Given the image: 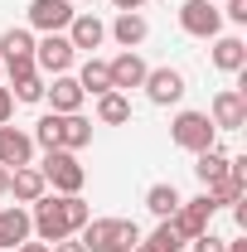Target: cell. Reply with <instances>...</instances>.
<instances>
[{
  "label": "cell",
  "mask_w": 247,
  "mask_h": 252,
  "mask_svg": "<svg viewBox=\"0 0 247 252\" xmlns=\"http://www.w3.org/2000/svg\"><path fill=\"white\" fill-rule=\"evenodd\" d=\"M73 238H78L88 252H131L136 243H141V228H136L131 219H88Z\"/></svg>",
  "instance_id": "obj_1"
},
{
  "label": "cell",
  "mask_w": 247,
  "mask_h": 252,
  "mask_svg": "<svg viewBox=\"0 0 247 252\" xmlns=\"http://www.w3.org/2000/svg\"><path fill=\"white\" fill-rule=\"evenodd\" d=\"M39 175H44V185L54 189V194H83V185H88V170L78 165L73 151H44Z\"/></svg>",
  "instance_id": "obj_2"
},
{
  "label": "cell",
  "mask_w": 247,
  "mask_h": 252,
  "mask_svg": "<svg viewBox=\"0 0 247 252\" xmlns=\"http://www.w3.org/2000/svg\"><path fill=\"white\" fill-rule=\"evenodd\" d=\"M170 141H175L180 151H189V156H199V151L218 146V131H214V122H209V112H175Z\"/></svg>",
  "instance_id": "obj_3"
},
{
  "label": "cell",
  "mask_w": 247,
  "mask_h": 252,
  "mask_svg": "<svg viewBox=\"0 0 247 252\" xmlns=\"http://www.w3.org/2000/svg\"><path fill=\"white\" fill-rule=\"evenodd\" d=\"M0 68H5L10 78H25V73H34V30H25V25H10V30L0 34Z\"/></svg>",
  "instance_id": "obj_4"
},
{
  "label": "cell",
  "mask_w": 247,
  "mask_h": 252,
  "mask_svg": "<svg viewBox=\"0 0 247 252\" xmlns=\"http://www.w3.org/2000/svg\"><path fill=\"white\" fill-rule=\"evenodd\" d=\"M73 59H78V49L68 44V34H39V39H34V68H39L44 78L68 73Z\"/></svg>",
  "instance_id": "obj_5"
},
{
  "label": "cell",
  "mask_w": 247,
  "mask_h": 252,
  "mask_svg": "<svg viewBox=\"0 0 247 252\" xmlns=\"http://www.w3.org/2000/svg\"><path fill=\"white\" fill-rule=\"evenodd\" d=\"M30 228L39 243H63V238H73L68 233V223H63V209H59V194H44V199H34L30 204Z\"/></svg>",
  "instance_id": "obj_6"
},
{
  "label": "cell",
  "mask_w": 247,
  "mask_h": 252,
  "mask_svg": "<svg viewBox=\"0 0 247 252\" xmlns=\"http://www.w3.org/2000/svg\"><path fill=\"white\" fill-rule=\"evenodd\" d=\"M180 30L189 39H218L223 34V10L214 0H185L180 5Z\"/></svg>",
  "instance_id": "obj_7"
},
{
  "label": "cell",
  "mask_w": 247,
  "mask_h": 252,
  "mask_svg": "<svg viewBox=\"0 0 247 252\" xmlns=\"http://www.w3.org/2000/svg\"><path fill=\"white\" fill-rule=\"evenodd\" d=\"M209 122H214V131H243V126H247V97L238 93V88L214 93V102H209Z\"/></svg>",
  "instance_id": "obj_8"
},
{
  "label": "cell",
  "mask_w": 247,
  "mask_h": 252,
  "mask_svg": "<svg viewBox=\"0 0 247 252\" xmlns=\"http://www.w3.org/2000/svg\"><path fill=\"white\" fill-rule=\"evenodd\" d=\"M73 0H30V30L34 34H63L73 25Z\"/></svg>",
  "instance_id": "obj_9"
},
{
  "label": "cell",
  "mask_w": 247,
  "mask_h": 252,
  "mask_svg": "<svg viewBox=\"0 0 247 252\" xmlns=\"http://www.w3.org/2000/svg\"><path fill=\"white\" fill-rule=\"evenodd\" d=\"M141 88H146V97H151L155 107H175V102H185V93H189L180 68H151Z\"/></svg>",
  "instance_id": "obj_10"
},
{
  "label": "cell",
  "mask_w": 247,
  "mask_h": 252,
  "mask_svg": "<svg viewBox=\"0 0 247 252\" xmlns=\"http://www.w3.org/2000/svg\"><path fill=\"white\" fill-rule=\"evenodd\" d=\"M214 204H209V194H199V199H185V204H180V209H175V228H180V233H185V243L189 238H199V233H209V223H214Z\"/></svg>",
  "instance_id": "obj_11"
},
{
  "label": "cell",
  "mask_w": 247,
  "mask_h": 252,
  "mask_svg": "<svg viewBox=\"0 0 247 252\" xmlns=\"http://www.w3.org/2000/svg\"><path fill=\"white\" fill-rule=\"evenodd\" d=\"M107 73H112V93H131V88H141V83H146V73H151V68H146V59H141L136 49H122L117 59L107 63Z\"/></svg>",
  "instance_id": "obj_12"
},
{
  "label": "cell",
  "mask_w": 247,
  "mask_h": 252,
  "mask_svg": "<svg viewBox=\"0 0 247 252\" xmlns=\"http://www.w3.org/2000/svg\"><path fill=\"white\" fill-rule=\"evenodd\" d=\"M107 34H112L122 49H141V44L151 39V20H146L141 10H117V20L107 25Z\"/></svg>",
  "instance_id": "obj_13"
},
{
  "label": "cell",
  "mask_w": 247,
  "mask_h": 252,
  "mask_svg": "<svg viewBox=\"0 0 247 252\" xmlns=\"http://www.w3.org/2000/svg\"><path fill=\"white\" fill-rule=\"evenodd\" d=\"M44 102L59 112V117H68V112H83V102H88V93L78 88V78H68V73H59V78H49V88H44Z\"/></svg>",
  "instance_id": "obj_14"
},
{
  "label": "cell",
  "mask_w": 247,
  "mask_h": 252,
  "mask_svg": "<svg viewBox=\"0 0 247 252\" xmlns=\"http://www.w3.org/2000/svg\"><path fill=\"white\" fill-rule=\"evenodd\" d=\"M68 44L78 49V54H93V49H102L107 44V25L97 20V15H73V25H68Z\"/></svg>",
  "instance_id": "obj_15"
},
{
  "label": "cell",
  "mask_w": 247,
  "mask_h": 252,
  "mask_svg": "<svg viewBox=\"0 0 247 252\" xmlns=\"http://www.w3.org/2000/svg\"><path fill=\"white\" fill-rule=\"evenodd\" d=\"M30 233H34V228H30V209H25V204L0 209V252H15Z\"/></svg>",
  "instance_id": "obj_16"
},
{
  "label": "cell",
  "mask_w": 247,
  "mask_h": 252,
  "mask_svg": "<svg viewBox=\"0 0 247 252\" xmlns=\"http://www.w3.org/2000/svg\"><path fill=\"white\" fill-rule=\"evenodd\" d=\"M0 165L5 170H20V165H34V141L15 126H0Z\"/></svg>",
  "instance_id": "obj_17"
},
{
  "label": "cell",
  "mask_w": 247,
  "mask_h": 252,
  "mask_svg": "<svg viewBox=\"0 0 247 252\" xmlns=\"http://www.w3.org/2000/svg\"><path fill=\"white\" fill-rule=\"evenodd\" d=\"M93 146V122L83 117V112H68V117H59V151H88Z\"/></svg>",
  "instance_id": "obj_18"
},
{
  "label": "cell",
  "mask_w": 247,
  "mask_h": 252,
  "mask_svg": "<svg viewBox=\"0 0 247 252\" xmlns=\"http://www.w3.org/2000/svg\"><path fill=\"white\" fill-rule=\"evenodd\" d=\"M49 185H44V175H39V165H20V170H10V199L15 204H34V199H44Z\"/></svg>",
  "instance_id": "obj_19"
},
{
  "label": "cell",
  "mask_w": 247,
  "mask_h": 252,
  "mask_svg": "<svg viewBox=\"0 0 247 252\" xmlns=\"http://www.w3.org/2000/svg\"><path fill=\"white\" fill-rule=\"evenodd\" d=\"M209 59H214L218 73H243V68H247V44L238 39V34H218Z\"/></svg>",
  "instance_id": "obj_20"
},
{
  "label": "cell",
  "mask_w": 247,
  "mask_h": 252,
  "mask_svg": "<svg viewBox=\"0 0 247 252\" xmlns=\"http://www.w3.org/2000/svg\"><path fill=\"white\" fill-rule=\"evenodd\" d=\"M194 175H199V185H204V189L214 185V180H223V175H228V151H223V146L199 151V156H194Z\"/></svg>",
  "instance_id": "obj_21"
},
{
  "label": "cell",
  "mask_w": 247,
  "mask_h": 252,
  "mask_svg": "<svg viewBox=\"0 0 247 252\" xmlns=\"http://www.w3.org/2000/svg\"><path fill=\"white\" fill-rule=\"evenodd\" d=\"M78 88L88 97H102V93H112V73H107V59H88L83 68H78Z\"/></svg>",
  "instance_id": "obj_22"
},
{
  "label": "cell",
  "mask_w": 247,
  "mask_h": 252,
  "mask_svg": "<svg viewBox=\"0 0 247 252\" xmlns=\"http://www.w3.org/2000/svg\"><path fill=\"white\" fill-rule=\"evenodd\" d=\"M97 122L102 126H126L131 122V97L126 93H102L97 97Z\"/></svg>",
  "instance_id": "obj_23"
},
{
  "label": "cell",
  "mask_w": 247,
  "mask_h": 252,
  "mask_svg": "<svg viewBox=\"0 0 247 252\" xmlns=\"http://www.w3.org/2000/svg\"><path fill=\"white\" fill-rule=\"evenodd\" d=\"M180 204H185V199H180L175 185H151V189H146V209H151L155 219H175Z\"/></svg>",
  "instance_id": "obj_24"
},
{
  "label": "cell",
  "mask_w": 247,
  "mask_h": 252,
  "mask_svg": "<svg viewBox=\"0 0 247 252\" xmlns=\"http://www.w3.org/2000/svg\"><path fill=\"white\" fill-rule=\"evenodd\" d=\"M204 194H209V204H214V209H233L238 199H247V185H243V180H233V175H223V180H214Z\"/></svg>",
  "instance_id": "obj_25"
},
{
  "label": "cell",
  "mask_w": 247,
  "mask_h": 252,
  "mask_svg": "<svg viewBox=\"0 0 247 252\" xmlns=\"http://www.w3.org/2000/svg\"><path fill=\"white\" fill-rule=\"evenodd\" d=\"M44 88H49V78L34 68V73H25V78H10V93H15V102H44Z\"/></svg>",
  "instance_id": "obj_26"
},
{
  "label": "cell",
  "mask_w": 247,
  "mask_h": 252,
  "mask_svg": "<svg viewBox=\"0 0 247 252\" xmlns=\"http://www.w3.org/2000/svg\"><path fill=\"white\" fill-rule=\"evenodd\" d=\"M146 243H151L155 252H185V248H189V243H185V233H180V228H175L170 219H160V223H155V233L146 238Z\"/></svg>",
  "instance_id": "obj_27"
},
{
  "label": "cell",
  "mask_w": 247,
  "mask_h": 252,
  "mask_svg": "<svg viewBox=\"0 0 247 252\" xmlns=\"http://www.w3.org/2000/svg\"><path fill=\"white\" fill-rule=\"evenodd\" d=\"M59 209H63V223H68V233H78L83 223L93 219V209H88V199H83V194H59Z\"/></svg>",
  "instance_id": "obj_28"
},
{
  "label": "cell",
  "mask_w": 247,
  "mask_h": 252,
  "mask_svg": "<svg viewBox=\"0 0 247 252\" xmlns=\"http://www.w3.org/2000/svg\"><path fill=\"white\" fill-rule=\"evenodd\" d=\"M34 146H44V151H59V112H44L39 122H34Z\"/></svg>",
  "instance_id": "obj_29"
},
{
  "label": "cell",
  "mask_w": 247,
  "mask_h": 252,
  "mask_svg": "<svg viewBox=\"0 0 247 252\" xmlns=\"http://www.w3.org/2000/svg\"><path fill=\"white\" fill-rule=\"evenodd\" d=\"M189 252H223V238H218L214 228H209V233H199V238H189Z\"/></svg>",
  "instance_id": "obj_30"
},
{
  "label": "cell",
  "mask_w": 247,
  "mask_h": 252,
  "mask_svg": "<svg viewBox=\"0 0 247 252\" xmlns=\"http://www.w3.org/2000/svg\"><path fill=\"white\" fill-rule=\"evenodd\" d=\"M223 20H233V25H247V0H228V5H223Z\"/></svg>",
  "instance_id": "obj_31"
},
{
  "label": "cell",
  "mask_w": 247,
  "mask_h": 252,
  "mask_svg": "<svg viewBox=\"0 0 247 252\" xmlns=\"http://www.w3.org/2000/svg\"><path fill=\"white\" fill-rule=\"evenodd\" d=\"M10 117H15V93L0 88V126H10Z\"/></svg>",
  "instance_id": "obj_32"
},
{
  "label": "cell",
  "mask_w": 247,
  "mask_h": 252,
  "mask_svg": "<svg viewBox=\"0 0 247 252\" xmlns=\"http://www.w3.org/2000/svg\"><path fill=\"white\" fill-rule=\"evenodd\" d=\"M49 252H88V248H83L78 238H63V243H54V248H49Z\"/></svg>",
  "instance_id": "obj_33"
},
{
  "label": "cell",
  "mask_w": 247,
  "mask_h": 252,
  "mask_svg": "<svg viewBox=\"0 0 247 252\" xmlns=\"http://www.w3.org/2000/svg\"><path fill=\"white\" fill-rule=\"evenodd\" d=\"M15 252H49V243H39V238H34V243H30V238H25V243H20V248H15Z\"/></svg>",
  "instance_id": "obj_34"
},
{
  "label": "cell",
  "mask_w": 247,
  "mask_h": 252,
  "mask_svg": "<svg viewBox=\"0 0 247 252\" xmlns=\"http://www.w3.org/2000/svg\"><path fill=\"white\" fill-rule=\"evenodd\" d=\"M5 194H10V170L0 165V199H5Z\"/></svg>",
  "instance_id": "obj_35"
},
{
  "label": "cell",
  "mask_w": 247,
  "mask_h": 252,
  "mask_svg": "<svg viewBox=\"0 0 247 252\" xmlns=\"http://www.w3.org/2000/svg\"><path fill=\"white\" fill-rule=\"evenodd\" d=\"M112 5H117V10H141L146 0H112Z\"/></svg>",
  "instance_id": "obj_36"
},
{
  "label": "cell",
  "mask_w": 247,
  "mask_h": 252,
  "mask_svg": "<svg viewBox=\"0 0 247 252\" xmlns=\"http://www.w3.org/2000/svg\"><path fill=\"white\" fill-rule=\"evenodd\" d=\"M131 252H155V248H151V243H146V238H141V243H136V248H131Z\"/></svg>",
  "instance_id": "obj_37"
}]
</instances>
